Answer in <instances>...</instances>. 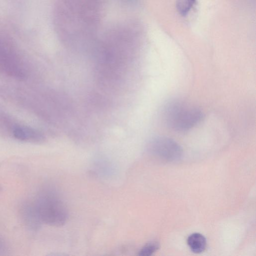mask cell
Masks as SVG:
<instances>
[{
	"label": "cell",
	"mask_w": 256,
	"mask_h": 256,
	"mask_svg": "<svg viewBox=\"0 0 256 256\" xmlns=\"http://www.w3.org/2000/svg\"><path fill=\"white\" fill-rule=\"evenodd\" d=\"M100 12V0H58L54 14L56 32L68 45L86 47L94 40Z\"/></svg>",
	"instance_id": "cell-1"
},
{
	"label": "cell",
	"mask_w": 256,
	"mask_h": 256,
	"mask_svg": "<svg viewBox=\"0 0 256 256\" xmlns=\"http://www.w3.org/2000/svg\"><path fill=\"white\" fill-rule=\"evenodd\" d=\"M162 116L168 128L178 132H184L198 124L203 119L204 113L196 106L173 100L164 105Z\"/></svg>",
	"instance_id": "cell-2"
},
{
	"label": "cell",
	"mask_w": 256,
	"mask_h": 256,
	"mask_svg": "<svg viewBox=\"0 0 256 256\" xmlns=\"http://www.w3.org/2000/svg\"><path fill=\"white\" fill-rule=\"evenodd\" d=\"M34 203L42 223L60 227L66 222L68 208L56 190L50 188L42 190Z\"/></svg>",
	"instance_id": "cell-3"
},
{
	"label": "cell",
	"mask_w": 256,
	"mask_h": 256,
	"mask_svg": "<svg viewBox=\"0 0 256 256\" xmlns=\"http://www.w3.org/2000/svg\"><path fill=\"white\" fill-rule=\"evenodd\" d=\"M148 150L152 155L168 162L179 160L183 154L182 149L178 144L164 136L152 138L148 143Z\"/></svg>",
	"instance_id": "cell-4"
},
{
	"label": "cell",
	"mask_w": 256,
	"mask_h": 256,
	"mask_svg": "<svg viewBox=\"0 0 256 256\" xmlns=\"http://www.w3.org/2000/svg\"><path fill=\"white\" fill-rule=\"evenodd\" d=\"M20 212L23 223L28 229L36 231L40 228L42 222L34 202H23Z\"/></svg>",
	"instance_id": "cell-5"
},
{
	"label": "cell",
	"mask_w": 256,
	"mask_h": 256,
	"mask_svg": "<svg viewBox=\"0 0 256 256\" xmlns=\"http://www.w3.org/2000/svg\"><path fill=\"white\" fill-rule=\"evenodd\" d=\"M14 138L22 141L40 142L44 140V135L38 130L26 126H16L12 130Z\"/></svg>",
	"instance_id": "cell-6"
},
{
	"label": "cell",
	"mask_w": 256,
	"mask_h": 256,
	"mask_svg": "<svg viewBox=\"0 0 256 256\" xmlns=\"http://www.w3.org/2000/svg\"><path fill=\"white\" fill-rule=\"evenodd\" d=\"M187 244L192 252L200 254L205 250L206 240L202 234L196 232L189 236L187 239Z\"/></svg>",
	"instance_id": "cell-7"
},
{
	"label": "cell",
	"mask_w": 256,
	"mask_h": 256,
	"mask_svg": "<svg viewBox=\"0 0 256 256\" xmlns=\"http://www.w3.org/2000/svg\"><path fill=\"white\" fill-rule=\"evenodd\" d=\"M196 0H176V7L178 12L182 16H186L196 4Z\"/></svg>",
	"instance_id": "cell-8"
},
{
	"label": "cell",
	"mask_w": 256,
	"mask_h": 256,
	"mask_svg": "<svg viewBox=\"0 0 256 256\" xmlns=\"http://www.w3.org/2000/svg\"><path fill=\"white\" fill-rule=\"evenodd\" d=\"M159 248L160 244L157 242H150L146 244L140 250L138 255L140 256H150L156 252Z\"/></svg>",
	"instance_id": "cell-9"
},
{
	"label": "cell",
	"mask_w": 256,
	"mask_h": 256,
	"mask_svg": "<svg viewBox=\"0 0 256 256\" xmlns=\"http://www.w3.org/2000/svg\"><path fill=\"white\" fill-rule=\"evenodd\" d=\"M8 252V246L4 238L0 235V256L4 255Z\"/></svg>",
	"instance_id": "cell-10"
},
{
	"label": "cell",
	"mask_w": 256,
	"mask_h": 256,
	"mask_svg": "<svg viewBox=\"0 0 256 256\" xmlns=\"http://www.w3.org/2000/svg\"><path fill=\"white\" fill-rule=\"evenodd\" d=\"M2 188V186L0 184V191L1 190Z\"/></svg>",
	"instance_id": "cell-11"
}]
</instances>
